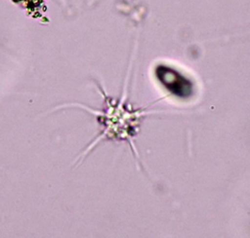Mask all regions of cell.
Returning a JSON list of instances; mask_svg holds the SVG:
<instances>
[{
  "mask_svg": "<svg viewBox=\"0 0 250 238\" xmlns=\"http://www.w3.org/2000/svg\"><path fill=\"white\" fill-rule=\"evenodd\" d=\"M159 79L168 90L178 97H189L192 94V84L176 71L166 67L156 69Z\"/></svg>",
  "mask_w": 250,
  "mask_h": 238,
  "instance_id": "cell-1",
  "label": "cell"
}]
</instances>
